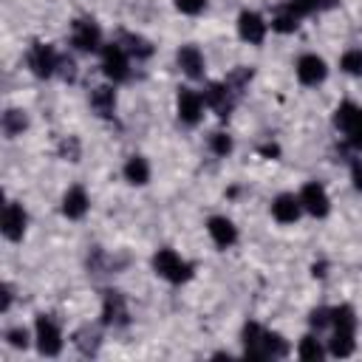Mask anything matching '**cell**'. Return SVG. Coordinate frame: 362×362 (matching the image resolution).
<instances>
[{"mask_svg": "<svg viewBox=\"0 0 362 362\" xmlns=\"http://www.w3.org/2000/svg\"><path fill=\"white\" fill-rule=\"evenodd\" d=\"M300 204H303V209H305L308 215H314V218H325L328 209H331L328 192H325V187L317 184V181L303 184V189H300Z\"/></svg>", "mask_w": 362, "mask_h": 362, "instance_id": "30bf717a", "label": "cell"}, {"mask_svg": "<svg viewBox=\"0 0 362 362\" xmlns=\"http://www.w3.org/2000/svg\"><path fill=\"white\" fill-rule=\"evenodd\" d=\"M102 325H113V328L127 325V303L122 291L107 288L102 294Z\"/></svg>", "mask_w": 362, "mask_h": 362, "instance_id": "8fae6325", "label": "cell"}, {"mask_svg": "<svg viewBox=\"0 0 362 362\" xmlns=\"http://www.w3.org/2000/svg\"><path fill=\"white\" fill-rule=\"evenodd\" d=\"M153 269H156L158 277H164V280H170V283H184V280L192 277V263H187V260H184L178 252H173V249H158V252L153 255Z\"/></svg>", "mask_w": 362, "mask_h": 362, "instance_id": "7a4b0ae2", "label": "cell"}, {"mask_svg": "<svg viewBox=\"0 0 362 362\" xmlns=\"http://www.w3.org/2000/svg\"><path fill=\"white\" fill-rule=\"evenodd\" d=\"M354 334H356V331H337V328H334V334H331V339H328V354H331V356H351L354 348H356Z\"/></svg>", "mask_w": 362, "mask_h": 362, "instance_id": "44dd1931", "label": "cell"}, {"mask_svg": "<svg viewBox=\"0 0 362 362\" xmlns=\"http://www.w3.org/2000/svg\"><path fill=\"white\" fill-rule=\"evenodd\" d=\"M59 59H62V54H57V48L54 45H45V42H34L31 51H28V68L40 79L54 76L59 71Z\"/></svg>", "mask_w": 362, "mask_h": 362, "instance_id": "52a82bcc", "label": "cell"}, {"mask_svg": "<svg viewBox=\"0 0 362 362\" xmlns=\"http://www.w3.org/2000/svg\"><path fill=\"white\" fill-rule=\"evenodd\" d=\"M102 71L110 82H124L130 76V54L122 48L119 40L102 48Z\"/></svg>", "mask_w": 362, "mask_h": 362, "instance_id": "8992f818", "label": "cell"}, {"mask_svg": "<svg viewBox=\"0 0 362 362\" xmlns=\"http://www.w3.org/2000/svg\"><path fill=\"white\" fill-rule=\"evenodd\" d=\"M297 356H300V359H322V356H325V348H322V342H320L314 334H308V337L300 339Z\"/></svg>", "mask_w": 362, "mask_h": 362, "instance_id": "484cf974", "label": "cell"}, {"mask_svg": "<svg viewBox=\"0 0 362 362\" xmlns=\"http://www.w3.org/2000/svg\"><path fill=\"white\" fill-rule=\"evenodd\" d=\"M201 96H204V105H206V107H212L221 119H226V116L232 113V107H235L238 90H235L229 82H209Z\"/></svg>", "mask_w": 362, "mask_h": 362, "instance_id": "ba28073f", "label": "cell"}, {"mask_svg": "<svg viewBox=\"0 0 362 362\" xmlns=\"http://www.w3.org/2000/svg\"><path fill=\"white\" fill-rule=\"evenodd\" d=\"M25 223H28V215H25L23 204L8 201L6 209H3V226H0L3 235H6V240H23V235H25Z\"/></svg>", "mask_w": 362, "mask_h": 362, "instance_id": "4fadbf2b", "label": "cell"}, {"mask_svg": "<svg viewBox=\"0 0 362 362\" xmlns=\"http://www.w3.org/2000/svg\"><path fill=\"white\" fill-rule=\"evenodd\" d=\"M124 178L130 181V184H136V187H144L147 181H150V164H147V158L144 156H130L127 161H124Z\"/></svg>", "mask_w": 362, "mask_h": 362, "instance_id": "ffe728a7", "label": "cell"}, {"mask_svg": "<svg viewBox=\"0 0 362 362\" xmlns=\"http://www.w3.org/2000/svg\"><path fill=\"white\" fill-rule=\"evenodd\" d=\"M325 76H328V65H325L322 57H317V54H303V57L297 59V79H300L303 85L314 88V85H320Z\"/></svg>", "mask_w": 362, "mask_h": 362, "instance_id": "7c38bea8", "label": "cell"}, {"mask_svg": "<svg viewBox=\"0 0 362 362\" xmlns=\"http://www.w3.org/2000/svg\"><path fill=\"white\" fill-rule=\"evenodd\" d=\"M206 232H209L212 243L221 246V249H229V246L238 240V229H235V223H232L229 218H223V215H212V218L206 221Z\"/></svg>", "mask_w": 362, "mask_h": 362, "instance_id": "2e32d148", "label": "cell"}, {"mask_svg": "<svg viewBox=\"0 0 362 362\" xmlns=\"http://www.w3.org/2000/svg\"><path fill=\"white\" fill-rule=\"evenodd\" d=\"M59 156L68 158V161H79V141H76L74 136L62 139V141H59Z\"/></svg>", "mask_w": 362, "mask_h": 362, "instance_id": "f1b7e54d", "label": "cell"}, {"mask_svg": "<svg viewBox=\"0 0 362 362\" xmlns=\"http://www.w3.org/2000/svg\"><path fill=\"white\" fill-rule=\"evenodd\" d=\"M334 127L348 139L351 147L362 150V107L354 102H342L334 110Z\"/></svg>", "mask_w": 362, "mask_h": 362, "instance_id": "3957f363", "label": "cell"}, {"mask_svg": "<svg viewBox=\"0 0 362 362\" xmlns=\"http://www.w3.org/2000/svg\"><path fill=\"white\" fill-rule=\"evenodd\" d=\"M59 76H65V79H74L76 76V65H74V59L71 57H62L59 59V71H57Z\"/></svg>", "mask_w": 362, "mask_h": 362, "instance_id": "d6a6232c", "label": "cell"}, {"mask_svg": "<svg viewBox=\"0 0 362 362\" xmlns=\"http://www.w3.org/2000/svg\"><path fill=\"white\" fill-rule=\"evenodd\" d=\"M6 339H8V345H14V348H28V331L25 328H8L6 331Z\"/></svg>", "mask_w": 362, "mask_h": 362, "instance_id": "4dcf8cb0", "label": "cell"}, {"mask_svg": "<svg viewBox=\"0 0 362 362\" xmlns=\"http://www.w3.org/2000/svg\"><path fill=\"white\" fill-rule=\"evenodd\" d=\"M337 0H286V6L303 20V17H308V14H314V11H322V8H331Z\"/></svg>", "mask_w": 362, "mask_h": 362, "instance_id": "d4e9b609", "label": "cell"}, {"mask_svg": "<svg viewBox=\"0 0 362 362\" xmlns=\"http://www.w3.org/2000/svg\"><path fill=\"white\" fill-rule=\"evenodd\" d=\"M34 339H37V351L42 356H57L62 351V331L54 322V317L40 314L34 322Z\"/></svg>", "mask_w": 362, "mask_h": 362, "instance_id": "277c9868", "label": "cell"}, {"mask_svg": "<svg viewBox=\"0 0 362 362\" xmlns=\"http://www.w3.org/2000/svg\"><path fill=\"white\" fill-rule=\"evenodd\" d=\"M88 206H90V198H88V192H85L79 184L71 187V189L65 192V198H62V215L71 218V221L82 218V215L88 212Z\"/></svg>", "mask_w": 362, "mask_h": 362, "instance_id": "ac0fdd59", "label": "cell"}, {"mask_svg": "<svg viewBox=\"0 0 362 362\" xmlns=\"http://www.w3.org/2000/svg\"><path fill=\"white\" fill-rule=\"evenodd\" d=\"M297 25H300V17L283 3L277 11H274V17H272V28L277 31V34H291V31H297Z\"/></svg>", "mask_w": 362, "mask_h": 362, "instance_id": "603a6c76", "label": "cell"}, {"mask_svg": "<svg viewBox=\"0 0 362 362\" xmlns=\"http://www.w3.org/2000/svg\"><path fill=\"white\" fill-rule=\"evenodd\" d=\"M90 107L93 113H99L102 119H110L116 110V90L110 85H99L90 90Z\"/></svg>", "mask_w": 362, "mask_h": 362, "instance_id": "d6986e66", "label": "cell"}, {"mask_svg": "<svg viewBox=\"0 0 362 362\" xmlns=\"http://www.w3.org/2000/svg\"><path fill=\"white\" fill-rule=\"evenodd\" d=\"M175 59H178V68L189 76V79H201L204 76V54L195 48V45H181L178 48V54H175Z\"/></svg>", "mask_w": 362, "mask_h": 362, "instance_id": "e0dca14e", "label": "cell"}, {"mask_svg": "<svg viewBox=\"0 0 362 362\" xmlns=\"http://www.w3.org/2000/svg\"><path fill=\"white\" fill-rule=\"evenodd\" d=\"M303 212V204H300V195H291V192H280L274 201H272V215L277 223H294Z\"/></svg>", "mask_w": 362, "mask_h": 362, "instance_id": "9a60e30c", "label": "cell"}, {"mask_svg": "<svg viewBox=\"0 0 362 362\" xmlns=\"http://www.w3.org/2000/svg\"><path fill=\"white\" fill-rule=\"evenodd\" d=\"M8 305H11V286H3V311H8Z\"/></svg>", "mask_w": 362, "mask_h": 362, "instance_id": "e575fe53", "label": "cell"}, {"mask_svg": "<svg viewBox=\"0 0 362 362\" xmlns=\"http://www.w3.org/2000/svg\"><path fill=\"white\" fill-rule=\"evenodd\" d=\"M266 31H269V25H266V20H263L257 11H243V14L238 17V34H240V40H246L249 45H260V42L266 40Z\"/></svg>", "mask_w": 362, "mask_h": 362, "instance_id": "5bb4252c", "label": "cell"}, {"mask_svg": "<svg viewBox=\"0 0 362 362\" xmlns=\"http://www.w3.org/2000/svg\"><path fill=\"white\" fill-rule=\"evenodd\" d=\"M351 181H354L356 189H362V158H356V161L351 164Z\"/></svg>", "mask_w": 362, "mask_h": 362, "instance_id": "836d02e7", "label": "cell"}, {"mask_svg": "<svg viewBox=\"0 0 362 362\" xmlns=\"http://www.w3.org/2000/svg\"><path fill=\"white\" fill-rule=\"evenodd\" d=\"M209 150H212L215 156H229V153H232V139H229L226 133H212V136H209Z\"/></svg>", "mask_w": 362, "mask_h": 362, "instance_id": "83f0119b", "label": "cell"}, {"mask_svg": "<svg viewBox=\"0 0 362 362\" xmlns=\"http://www.w3.org/2000/svg\"><path fill=\"white\" fill-rule=\"evenodd\" d=\"M339 68H342L345 74H351V76H359V74H362V48L345 51L342 59H339Z\"/></svg>", "mask_w": 362, "mask_h": 362, "instance_id": "4316f807", "label": "cell"}, {"mask_svg": "<svg viewBox=\"0 0 362 362\" xmlns=\"http://www.w3.org/2000/svg\"><path fill=\"white\" fill-rule=\"evenodd\" d=\"M175 8L181 14H201L206 8V0H175Z\"/></svg>", "mask_w": 362, "mask_h": 362, "instance_id": "1f68e13d", "label": "cell"}, {"mask_svg": "<svg viewBox=\"0 0 362 362\" xmlns=\"http://www.w3.org/2000/svg\"><path fill=\"white\" fill-rule=\"evenodd\" d=\"M175 110H178V119L184 124H198L204 116V96L192 88H181L175 96Z\"/></svg>", "mask_w": 362, "mask_h": 362, "instance_id": "9c48e42d", "label": "cell"}, {"mask_svg": "<svg viewBox=\"0 0 362 362\" xmlns=\"http://www.w3.org/2000/svg\"><path fill=\"white\" fill-rule=\"evenodd\" d=\"M28 127V116L23 113V110H6L3 113V133L8 136V139H14V136H20L23 130Z\"/></svg>", "mask_w": 362, "mask_h": 362, "instance_id": "cb8c5ba5", "label": "cell"}, {"mask_svg": "<svg viewBox=\"0 0 362 362\" xmlns=\"http://www.w3.org/2000/svg\"><path fill=\"white\" fill-rule=\"evenodd\" d=\"M71 45L82 54H93L102 48V28L90 17H79L71 23Z\"/></svg>", "mask_w": 362, "mask_h": 362, "instance_id": "5b68a950", "label": "cell"}, {"mask_svg": "<svg viewBox=\"0 0 362 362\" xmlns=\"http://www.w3.org/2000/svg\"><path fill=\"white\" fill-rule=\"evenodd\" d=\"M243 354L249 359H277L288 354V345L280 334L266 331L257 322H246L243 325Z\"/></svg>", "mask_w": 362, "mask_h": 362, "instance_id": "6da1fadb", "label": "cell"}, {"mask_svg": "<svg viewBox=\"0 0 362 362\" xmlns=\"http://www.w3.org/2000/svg\"><path fill=\"white\" fill-rule=\"evenodd\" d=\"M308 322H311V328H317V331L328 328V325H331V308H314L311 317H308Z\"/></svg>", "mask_w": 362, "mask_h": 362, "instance_id": "f546056e", "label": "cell"}, {"mask_svg": "<svg viewBox=\"0 0 362 362\" xmlns=\"http://www.w3.org/2000/svg\"><path fill=\"white\" fill-rule=\"evenodd\" d=\"M119 42H122V48L130 54V59H133V57H136V59H147V57L153 54V45H150L144 37H139V34H122Z\"/></svg>", "mask_w": 362, "mask_h": 362, "instance_id": "7402d4cb", "label": "cell"}]
</instances>
